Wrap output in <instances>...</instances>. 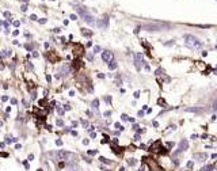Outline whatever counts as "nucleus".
<instances>
[{
    "mask_svg": "<svg viewBox=\"0 0 217 171\" xmlns=\"http://www.w3.org/2000/svg\"><path fill=\"white\" fill-rule=\"evenodd\" d=\"M185 41H186V45L190 48H193V49H201V48L204 46V42L201 41V39H198L197 37L191 36V34H186L185 36Z\"/></svg>",
    "mask_w": 217,
    "mask_h": 171,
    "instance_id": "obj_1",
    "label": "nucleus"
},
{
    "mask_svg": "<svg viewBox=\"0 0 217 171\" xmlns=\"http://www.w3.org/2000/svg\"><path fill=\"white\" fill-rule=\"evenodd\" d=\"M102 60L105 62H107V64H110L111 61H114V54H113V52H110V50H103L102 52Z\"/></svg>",
    "mask_w": 217,
    "mask_h": 171,
    "instance_id": "obj_2",
    "label": "nucleus"
},
{
    "mask_svg": "<svg viewBox=\"0 0 217 171\" xmlns=\"http://www.w3.org/2000/svg\"><path fill=\"white\" fill-rule=\"evenodd\" d=\"M143 62H144L143 54H141V53H136V54H135V65L138 68V69H140L141 65H143Z\"/></svg>",
    "mask_w": 217,
    "mask_h": 171,
    "instance_id": "obj_3",
    "label": "nucleus"
},
{
    "mask_svg": "<svg viewBox=\"0 0 217 171\" xmlns=\"http://www.w3.org/2000/svg\"><path fill=\"white\" fill-rule=\"evenodd\" d=\"M206 158H208L206 153H195L194 155V159H198V162H205Z\"/></svg>",
    "mask_w": 217,
    "mask_h": 171,
    "instance_id": "obj_4",
    "label": "nucleus"
},
{
    "mask_svg": "<svg viewBox=\"0 0 217 171\" xmlns=\"http://www.w3.org/2000/svg\"><path fill=\"white\" fill-rule=\"evenodd\" d=\"M187 147H189V141L186 139L179 143V151H186L187 149Z\"/></svg>",
    "mask_w": 217,
    "mask_h": 171,
    "instance_id": "obj_5",
    "label": "nucleus"
},
{
    "mask_svg": "<svg viewBox=\"0 0 217 171\" xmlns=\"http://www.w3.org/2000/svg\"><path fill=\"white\" fill-rule=\"evenodd\" d=\"M107 23H109L107 15H105V16H103V18L99 21V23H98V26H99V27H107Z\"/></svg>",
    "mask_w": 217,
    "mask_h": 171,
    "instance_id": "obj_6",
    "label": "nucleus"
},
{
    "mask_svg": "<svg viewBox=\"0 0 217 171\" xmlns=\"http://www.w3.org/2000/svg\"><path fill=\"white\" fill-rule=\"evenodd\" d=\"M57 155H59V158H61V159H65V158L69 156V153H68V152H64V151H60V152L57 153Z\"/></svg>",
    "mask_w": 217,
    "mask_h": 171,
    "instance_id": "obj_7",
    "label": "nucleus"
},
{
    "mask_svg": "<svg viewBox=\"0 0 217 171\" xmlns=\"http://www.w3.org/2000/svg\"><path fill=\"white\" fill-rule=\"evenodd\" d=\"M99 160H100L102 163H106V164H110V163H111L109 159H106V158H103V156H100V158H99Z\"/></svg>",
    "mask_w": 217,
    "mask_h": 171,
    "instance_id": "obj_8",
    "label": "nucleus"
},
{
    "mask_svg": "<svg viewBox=\"0 0 217 171\" xmlns=\"http://www.w3.org/2000/svg\"><path fill=\"white\" fill-rule=\"evenodd\" d=\"M82 33H83V36H85V37L92 36V33L91 31H85V29H82Z\"/></svg>",
    "mask_w": 217,
    "mask_h": 171,
    "instance_id": "obj_9",
    "label": "nucleus"
},
{
    "mask_svg": "<svg viewBox=\"0 0 217 171\" xmlns=\"http://www.w3.org/2000/svg\"><path fill=\"white\" fill-rule=\"evenodd\" d=\"M109 68H110V69H115V68H117V62H115V61H111L110 64H109Z\"/></svg>",
    "mask_w": 217,
    "mask_h": 171,
    "instance_id": "obj_10",
    "label": "nucleus"
},
{
    "mask_svg": "<svg viewBox=\"0 0 217 171\" xmlns=\"http://www.w3.org/2000/svg\"><path fill=\"white\" fill-rule=\"evenodd\" d=\"M92 107H94V109H98V107H99V100L94 99V102H92Z\"/></svg>",
    "mask_w": 217,
    "mask_h": 171,
    "instance_id": "obj_11",
    "label": "nucleus"
},
{
    "mask_svg": "<svg viewBox=\"0 0 217 171\" xmlns=\"http://www.w3.org/2000/svg\"><path fill=\"white\" fill-rule=\"evenodd\" d=\"M200 110L201 109H195V107H187V109H186V112H194V113H195V112H200Z\"/></svg>",
    "mask_w": 217,
    "mask_h": 171,
    "instance_id": "obj_12",
    "label": "nucleus"
},
{
    "mask_svg": "<svg viewBox=\"0 0 217 171\" xmlns=\"http://www.w3.org/2000/svg\"><path fill=\"white\" fill-rule=\"evenodd\" d=\"M121 121H125V122L129 121V117H128L126 114H122V115H121Z\"/></svg>",
    "mask_w": 217,
    "mask_h": 171,
    "instance_id": "obj_13",
    "label": "nucleus"
},
{
    "mask_svg": "<svg viewBox=\"0 0 217 171\" xmlns=\"http://www.w3.org/2000/svg\"><path fill=\"white\" fill-rule=\"evenodd\" d=\"M100 50H102L100 49V46H94V53H99Z\"/></svg>",
    "mask_w": 217,
    "mask_h": 171,
    "instance_id": "obj_14",
    "label": "nucleus"
},
{
    "mask_svg": "<svg viewBox=\"0 0 217 171\" xmlns=\"http://www.w3.org/2000/svg\"><path fill=\"white\" fill-rule=\"evenodd\" d=\"M193 167H194V162H189L187 163V168H190V170H191Z\"/></svg>",
    "mask_w": 217,
    "mask_h": 171,
    "instance_id": "obj_15",
    "label": "nucleus"
},
{
    "mask_svg": "<svg viewBox=\"0 0 217 171\" xmlns=\"http://www.w3.org/2000/svg\"><path fill=\"white\" fill-rule=\"evenodd\" d=\"M133 139H135V141H140V135H135Z\"/></svg>",
    "mask_w": 217,
    "mask_h": 171,
    "instance_id": "obj_16",
    "label": "nucleus"
},
{
    "mask_svg": "<svg viewBox=\"0 0 217 171\" xmlns=\"http://www.w3.org/2000/svg\"><path fill=\"white\" fill-rule=\"evenodd\" d=\"M98 151H88V155H97Z\"/></svg>",
    "mask_w": 217,
    "mask_h": 171,
    "instance_id": "obj_17",
    "label": "nucleus"
},
{
    "mask_svg": "<svg viewBox=\"0 0 217 171\" xmlns=\"http://www.w3.org/2000/svg\"><path fill=\"white\" fill-rule=\"evenodd\" d=\"M114 126H115V128H117V129H120V130H123V128H122V126H121V125H120V124H115V125H114Z\"/></svg>",
    "mask_w": 217,
    "mask_h": 171,
    "instance_id": "obj_18",
    "label": "nucleus"
},
{
    "mask_svg": "<svg viewBox=\"0 0 217 171\" xmlns=\"http://www.w3.org/2000/svg\"><path fill=\"white\" fill-rule=\"evenodd\" d=\"M71 19H72V21H76V19H77V16H76V15H75V14H72V15H71Z\"/></svg>",
    "mask_w": 217,
    "mask_h": 171,
    "instance_id": "obj_19",
    "label": "nucleus"
},
{
    "mask_svg": "<svg viewBox=\"0 0 217 171\" xmlns=\"http://www.w3.org/2000/svg\"><path fill=\"white\" fill-rule=\"evenodd\" d=\"M56 144L59 145V147H61V145H62V141H61V140H56Z\"/></svg>",
    "mask_w": 217,
    "mask_h": 171,
    "instance_id": "obj_20",
    "label": "nucleus"
},
{
    "mask_svg": "<svg viewBox=\"0 0 217 171\" xmlns=\"http://www.w3.org/2000/svg\"><path fill=\"white\" fill-rule=\"evenodd\" d=\"M57 125H59V126H62V125H64V122H62L61 120H59V121H57Z\"/></svg>",
    "mask_w": 217,
    "mask_h": 171,
    "instance_id": "obj_21",
    "label": "nucleus"
},
{
    "mask_svg": "<svg viewBox=\"0 0 217 171\" xmlns=\"http://www.w3.org/2000/svg\"><path fill=\"white\" fill-rule=\"evenodd\" d=\"M30 19H33V21H37V15H34V14H33L31 16H30Z\"/></svg>",
    "mask_w": 217,
    "mask_h": 171,
    "instance_id": "obj_22",
    "label": "nucleus"
},
{
    "mask_svg": "<svg viewBox=\"0 0 217 171\" xmlns=\"http://www.w3.org/2000/svg\"><path fill=\"white\" fill-rule=\"evenodd\" d=\"M138 97H140V91H136V92H135V98H136V99H137Z\"/></svg>",
    "mask_w": 217,
    "mask_h": 171,
    "instance_id": "obj_23",
    "label": "nucleus"
},
{
    "mask_svg": "<svg viewBox=\"0 0 217 171\" xmlns=\"http://www.w3.org/2000/svg\"><path fill=\"white\" fill-rule=\"evenodd\" d=\"M152 124H153V126H155V128H159V122L158 121H153Z\"/></svg>",
    "mask_w": 217,
    "mask_h": 171,
    "instance_id": "obj_24",
    "label": "nucleus"
},
{
    "mask_svg": "<svg viewBox=\"0 0 217 171\" xmlns=\"http://www.w3.org/2000/svg\"><path fill=\"white\" fill-rule=\"evenodd\" d=\"M39 23H42V25H44V23H46V19H45V18L39 19Z\"/></svg>",
    "mask_w": 217,
    "mask_h": 171,
    "instance_id": "obj_25",
    "label": "nucleus"
},
{
    "mask_svg": "<svg viewBox=\"0 0 217 171\" xmlns=\"http://www.w3.org/2000/svg\"><path fill=\"white\" fill-rule=\"evenodd\" d=\"M19 25H21V22H19V21H15V22H14V26H16V27H18Z\"/></svg>",
    "mask_w": 217,
    "mask_h": 171,
    "instance_id": "obj_26",
    "label": "nucleus"
},
{
    "mask_svg": "<svg viewBox=\"0 0 217 171\" xmlns=\"http://www.w3.org/2000/svg\"><path fill=\"white\" fill-rule=\"evenodd\" d=\"M88 143H90V140H88V139H85V140H83V144H84V145H87V144H88Z\"/></svg>",
    "mask_w": 217,
    "mask_h": 171,
    "instance_id": "obj_27",
    "label": "nucleus"
},
{
    "mask_svg": "<svg viewBox=\"0 0 217 171\" xmlns=\"http://www.w3.org/2000/svg\"><path fill=\"white\" fill-rule=\"evenodd\" d=\"M26 10H27V6H26V4H23V6H22V11L25 12V11H26Z\"/></svg>",
    "mask_w": 217,
    "mask_h": 171,
    "instance_id": "obj_28",
    "label": "nucleus"
},
{
    "mask_svg": "<svg viewBox=\"0 0 217 171\" xmlns=\"http://www.w3.org/2000/svg\"><path fill=\"white\" fill-rule=\"evenodd\" d=\"M144 68H145L147 71H149V69H151V67H149V65H148V64H145V65H144Z\"/></svg>",
    "mask_w": 217,
    "mask_h": 171,
    "instance_id": "obj_29",
    "label": "nucleus"
},
{
    "mask_svg": "<svg viewBox=\"0 0 217 171\" xmlns=\"http://www.w3.org/2000/svg\"><path fill=\"white\" fill-rule=\"evenodd\" d=\"M133 160H135V159H129V162H128V163H129L130 166H133V164H135V162H133Z\"/></svg>",
    "mask_w": 217,
    "mask_h": 171,
    "instance_id": "obj_30",
    "label": "nucleus"
},
{
    "mask_svg": "<svg viewBox=\"0 0 217 171\" xmlns=\"http://www.w3.org/2000/svg\"><path fill=\"white\" fill-rule=\"evenodd\" d=\"M10 15H11V14H10L8 11H6V12H4V16H7V18H10Z\"/></svg>",
    "mask_w": 217,
    "mask_h": 171,
    "instance_id": "obj_31",
    "label": "nucleus"
},
{
    "mask_svg": "<svg viewBox=\"0 0 217 171\" xmlns=\"http://www.w3.org/2000/svg\"><path fill=\"white\" fill-rule=\"evenodd\" d=\"M57 112H59L60 114H62V113H64V110H62V109H60V107H57Z\"/></svg>",
    "mask_w": 217,
    "mask_h": 171,
    "instance_id": "obj_32",
    "label": "nucleus"
},
{
    "mask_svg": "<svg viewBox=\"0 0 217 171\" xmlns=\"http://www.w3.org/2000/svg\"><path fill=\"white\" fill-rule=\"evenodd\" d=\"M82 124L84 125V126H88V122H87V121H84V120H83V121H82Z\"/></svg>",
    "mask_w": 217,
    "mask_h": 171,
    "instance_id": "obj_33",
    "label": "nucleus"
},
{
    "mask_svg": "<svg viewBox=\"0 0 217 171\" xmlns=\"http://www.w3.org/2000/svg\"><path fill=\"white\" fill-rule=\"evenodd\" d=\"M46 80L50 83V80H52V77H50V75H46Z\"/></svg>",
    "mask_w": 217,
    "mask_h": 171,
    "instance_id": "obj_34",
    "label": "nucleus"
},
{
    "mask_svg": "<svg viewBox=\"0 0 217 171\" xmlns=\"http://www.w3.org/2000/svg\"><path fill=\"white\" fill-rule=\"evenodd\" d=\"M11 103H12V105L16 103V99H15V98H12V99H11Z\"/></svg>",
    "mask_w": 217,
    "mask_h": 171,
    "instance_id": "obj_35",
    "label": "nucleus"
},
{
    "mask_svg": "<svg viewBox=\"0 0 217 171\" xmlns=\"http://www.w3.org/2000/svg\"><path fill=\"white\" fill-rule=\"evenodd\" d=\"M15 148H16V149H21L22 145H21V144H16V145H15Z\"/></svg>",
    "mask_w": 217,
    "mask_h": 171,
    "instance_id": "obj_36",
    "label": "nucleus"
},
{
    "mask_svg": "<svg viewBox=\"0 0 217 171\" xmlns=\"http://www.w3.org/2000/svg\"><path fill=\"white\" fill-rule=\"evenodd\" d=\"M1 100H4V102H6V100H8V97H3V98H1Z\"/></svg>",
    "mask_w": 217,
    "mask_h": 171,
    "instance_id": "obj_37",
    "label": "nucleus"
},
{
    "mask_svg": "<svg viewBox=\"0 0 217 171\" xmlns=\"http://www.w3.org/2000/svg\"><path fill=\"white\" fill-rule=\"evenodd\" d=\"M133 129H135V130H136V129H138V125H137V124H135V125H133Z\"/></svg>",
    "mask_w": 217,
    "mask_h": 171,
    "instance_id": "obj_38",
    "label": "nucleus"
},
{
    "mask_svg": "<svg viewBox=\"0 0 217 171\" xmlns=\"http://www.w3.org/2000/svg\"><path fill=\"white\" fill-rule=\"evenodd\" d=\"M34 159V155H29V160H33Z\"/></svg>",
    "mask_w": 217,
    "mask_h": 171,
    "instance_id": "obj_39",
    "label": "nucleus"
},
{
    "mask_svg": "<svg viewBox=\"0 0 217 171\" xmlns=\"http://www.w3.org/2000/svg\"><path fill=\"white\" fill-rule=\"evenodd\" d=\"M37 171H44V170H42V168H38V170H37Z\"/></svg>",
    "mask_w": 217,
    "mask_h": 171,
    "instance_id": "obj_40",
    "label": "nucleus"
},
{
    "mask_svg": "<svg viewBox=\"0 0 217 171\" xmlns=\"http://www.w3.org/2000/svg\"><path fill=\"white\" fill-rule=\"evenodd\" d=\"M138 171H144V170H138Z\"/></svg>",
    "mask_w": 217,
    "mask_h": 171,
    "instance_id": "obj_41",
    "label": "nucleus"
},
{
    "mask_svg": "<svg viewBox=\"0 0 217 171\" xmlns=\"http://www.w3.org/2000/svg\"><path fill=\"white\" fill-rule=\"evenodd\" d=\"M216 49H217V46H216Z\"/></svg>",
    "mask_w": 217,
    "mask_h": 171,
    "instance_id": "obj_42",
    "label": "nucleus"
}]
</instances>
